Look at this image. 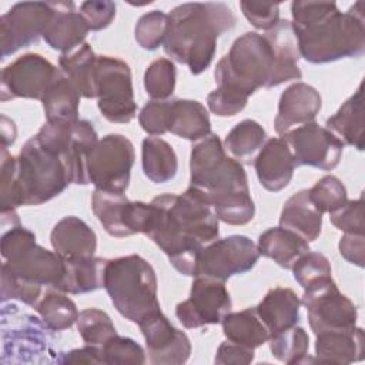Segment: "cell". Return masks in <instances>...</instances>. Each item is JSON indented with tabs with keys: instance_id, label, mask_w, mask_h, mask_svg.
Returning a JSON list of instances; mask_svg holds the SVG:
<instances>
[{
	"instance_id": "obj_1",
	"label": "cell",
	"mask_w": 365,
	"mask_h": 365,
	"mask_svg": "<svg viewBox=\"0 0 365 365\" xmlns=\"http://www.w3.org/2000/svg\"><path fill=\"white\" fill-rule=\"evenodd\" d=\"M151 207L144 234L164 251L180 274L195 277L202 248L220 234L212 207L192 187L182 194L154 197Z\"/></svg>"
},
{
	"instance_id": "obj_2",
	"label": "cell",
	"mask_w": 365,
	"mask_h": 365,
	"mask_svg": "<svg viewBox=\"0 0 365 365\" xmlns=\"http://www.w3.org/2000/svg\"><path fill=\"white\" fill-rule=\"evenodd\" d=\"M364 1L342 13L334 1H292L299 56L312 64L361 57L365 51Z\"/></svg>"
},
{
	"instance_id": "obj_3",
	"label": "cell",
	"mask_w": 365,
	"mask_h": 365,
	"mask_svg": "<svg viewBox=\"0 0 365 365\" xmlns=\"http://www.w3.org/2000/svg\"><path fill=\"white\" fill-rule=\"evenodd\" d=\"M190 187L212 207L218 220L230 225H245L255 214L242 164L225 154L218 135L210 134L191 150Z\"/></svg>"
},
{
	"instance_id": "obj_4",
	"label": "cell",
	"mask_w": 365,
	"mask_h": 365,
	"mask_svg": "<svg viewBox=\"0 0 365 365\" xmlns=\"http://www.w3.org/2000/svg\"><path fill=\"white\" fill-rule=\"evenodd\" d=\"M164 51L185 64L191 74L205 71L215 54L217 38L235 26V14L225 3H184L168 14Z\"/></svg>"
},
{
	"instance_id": "obj_5",
	"label": "cell",
	"mask_w": 365,
	"mask_h": 365,
	"mask_svg": "<svg viewBox=\"0 0 365 365\" xmlns=\"http://www.w3.org/2000/svg\"><path fill=\"white\" fill-rule=\"evenodd\" d=\"M16 158V208L44 204L73 184L64 157L44 145L36 135L24 143Z\"/></svg>"
},
{
	"instance_id": "obj_6",
	"label": "cell",
	"mask_w": 365,
	"mask_h": 365,
	"mask_svg": "<svg viewBox=\"0 0 365 365\" xmlns=\"http://www.w3.org/2000/svg\"><path fill=\"white\" fill-rule=\"evenodd\" d=\"M104 288L114 308L134 324L160 309L155 271L137 254L107 261Z\"/></svg>"
},
{
	"instance_id": "obj_7",
	"label": "cell",
	"mask_w": 365,
	"mask_h": 365,
	"mask_svg": "<svg viewBox=\"0 0 365 365\" xmlns=\"http://www.w3.org/2000/svg\"><path fill=\"white\" fill-rule=\"evenodd\" d=\"M275 54L265 34L247 31L231 46L214 70L217 87H224L245 97L258 88H271Z\"/></svg>"
},
{
	"instance_id": "obj_8",
	"label": "cell",
	"mask_w": 365,
	"mask_h": 365,
	"mask_svg": "<svg viewBox=\"0 0 365 365\" xmlns=\"http://www.w3.org/2000/svg\"><path fill=\"white\" fill-rule=\"evenodd\" d=\"M3 265L16 277L38 287H56L64 277L66 261L36 242L30 230L16 225L1 235Z\"/></svg>"
},
{
	"instance_id": "obj_9",
	"label": "cell",
	"mask_w": 365,
	"mask_h": 365,
	"mask_svg": "<svg viewBox=\"0 0 365 365\" xmlns=\"http://www.w3.org/2000/svg\"><path fill=\"white\" fill-rule=\"evenodd\" d=\"M134 145L123 134H107L87 157V178L97 190L125 192L134 165Z\"/></svg>"
},
{
	"instance_id": "obj_10",
	"label": "cell",
	"mask_w": 365,
	"mask_h": 365,
	"mask_svg": "<svg viewBox=\"0 0 365 365\" xmlns=\"http://www.w3.org/2000/svg\"><path fill=\"white\" fill-rule=\"evenodd\" d=\"M97 106L110 123L125 124L135 117L131 70L121 58L97 56Z\"/></svg>"
},
{
	"instance_id": "obj_11",
	"label": "cell",
	"mask_w": 365,
	"mask_h": 365,
	"mask_svg": "<svg viewBox=\"0 0 365 365\" xmlns=\"http://www.w3.org/2000/svg\"><path fill=\"white\" fill-rule=\"evenodd\" d=\"M301 304L308 311V322L315 335L327 331H349L356 327L358 309L338 289L332 277L305 288Z\"/></svg>"
},
{
	"instance_id": "obj_12",
	"label": "cell",
	"mask_w": 365,
	"mask_h": 365,
	"mask_svg": "<svg viewBox=\"0 0 365 365\" xmlns=\"http://www.w3.org/2000/svg\"><path fill=\"white\" fill-rule=\"evenodd\" d=\"M259 259L257 244L245 235L217 238L207 244L198 258L195 277L227 281L232 275L245 274Z\"/></svg>"
},
{
	"instance_id": "obj_13",
	"label": "cell",
	"mask_w": 365,
	"mask_h": 365,
	"mask_svg": "<svg viewBox=\"0 0 365 365\" xmlns=\"http://www.w3.org/2000/svg\"><path fill=\"white\" fill-rule=\"evenodd\" d=\"M53 16V1H23L11 6L0 17L1 58L37 43Z\"/></svg>"
},
{
	"instance_id": "obj_14",
	"label": "cell",
	"mask_w": 365,
	"mask_h": 365,
	"mask_svg": "<svg viewBox=\"0 0 365 365\" xmlns=\"http://www.w3.org/2000/svg\"><path fill=\"white\" fill-rule=\"evenodd\" d=\"M61 73L60 68L40 54L27 53L20 56L1 71V101L13 98L41 101L46 91Z\"/></svg>"
},
{
	"instance_id": "obj_15",
	"label": "cell",
	"mask_w": 365,
	"mask_h": 365,
	"mask_svg": "<svg viewBox=\"0 0 365 365\" xmlns=\"http://www.w3.org/2000/svg\"><path fill=\"white\" fill-rule=\"evenodd\" d=\"M231 297L224 281L195 277L190 298L177 304L175 317L188 329L221 324L231 311Z\"/></svg>"
},
{
	"instance_id": "obj_16",
	"label": "cell",
	"mask_w": 365,
	"mask_h": 365,
	"mask_svg": "<svg viewBox=\"0 0 365 365\" xmlns=\"http://www.w3.org/2000/svg\"><path fill=\"white\" fill-rule=\"evenodd\" d=\"M281 137L287 141L297 165L331 171L341 161L344 143L315 121L292 128Z\"/></svg>"
},
{
	"instance_id": "obj_17",
	"label": "cell",
	"mask_w": 365,
	"mask_h": 365,
	"mask_svg": "<svg viewBox=\"0 0 365 365\" xmlns=\"http://www.w3.org/2000/svg\"><path fill=\"white\" fill-rule=\"evenodd\" d=\"M138 325L151 364L181 365L188 361L191 355L190 338L185 332L177 329L161 309L147 315Z\"/></svg>"
},
{
	"instance_id": "obj_18",
	"label": "cell",
	"mask_w": 365,
	"mask_h": 365,
	"mask_svg": "<svg viewBox=\"0 0 365 365\" xmlns=\"http://www.w3.org/2000/svg\"><path fill=\"white\" fill-rule=\"evenodd\" d=\"M322 106L321 94L307 83L297 81L287 87L278 103V113L274 121L275 131L284 135L292 128L312 123Z\"/></svg>"
},
{
	"instance_id": "obj_19",
	"label": "cell",
	"mask_w": 365,
	"mask_h": 365,
	"mask_svg": "<svg viewBox=\"0 0 365 365\" xmlns=\"http://www.w3.org/2000/svg\"><path fill=\"white\" fill-rule=\"evenodd\" d=\"M297 164L282 137L267 140L254 158V168L259 184L272 192L284 190L292 180Z\"/></svg>"
},
{
	"instance_id": "obj_20",
	"label": "cell",
	"mask_w": 365,
	"mask_h": 365,
	"mask_svg": "<svg viewBox=\"0 0 365 365\" xmlns=\"http://www.w3.org/2000/svg\"><path fill=\"white\" fill-rule=\"evenodd\" d=\"M53 4L54 16L43 38L51 48L66 53L83 44L90 29L73 1H53Z\"/></svg>"
},
{
	"instance_id": "obj_21",
	"label": "cell",
	"mask_w": 365,
	"mask_h": 365,
	"mask_svg": "<svg viewBox=\"0 0 365 365\" xmlns=\"http://www.w3.org/2000/svg\"><path fill=\"white\" fill-rule=\"evenodd\" d=\"M53 250L64 259L93 257L97 250L96 232L78 217L61 218L51 230Z\"/></svg>"
},
{
	"instance_id": "obj_22",
	"label": "cell",
	"mask_w": 365,
	"mask_h": 365,
	"mask_svg": "<svg viewBox=\"0 0 365 365\" xmlns=\"http://www.w3.org/2000/svg\"><path fill=\"white\" fill-rule=\"evenodd\" d=\"M364 331L355 327L349 331H327L317 334L315 356L318 362L346 365L364 358Z\"/></svg>"
},
{
	"instance_id": "obj_23",
	"label": "cell",
	"mask_w": 365,
	"mask_h": 365,
	"mask_svg": "<svg viewBox=\"0 0 365 365\" xmlns=\"http://www.w3.org/2000/svg\"><path fill=\"white\" fill-rule=\"evenodd\" d=\"M275 54V70L271 87L289 80H301L302 73L298 67L299 50L292 24L288 20H279L275 27L265 33Z\"/></svg>"
},
{
	"instance_id": "obj_24",
	"label": "cell",
	"mask_w": 365,
	"mask_h": 365,
	"mask_svg": "<svg viewBox=\"0 0 365 365\" xmlns=\"http://www.w3.org/2000/svg\"><path fill=\"white\" fill-rule=\"evenodd\" d=\"M299 307L301 301L291 288L275 287L265 294L262 301L255 307V311L269 334L274 335L298 324Z\"/></svg>"
},
{
	"instance_id": "obj_25",
	"label": "cell",
	"mask_w": 365,
	"mask_h": 365,
	"mask_svg": "<svg viewBox=\"0 0 365 365\" xmlns=\"http://www.w3.org/2000/svg\"><path fill=\"white\" fill-rule=\"evenodd\" d=\"M168 133L190 141L208 137L212 133L207 108L197 100L175 98L170 101Z\"/></svg>"
},
{
	"instance_id": "obj_26",
	"label": "cell",
	"mask_w": 365,
	"mask_h": 365,
	"mask_svg": "<svg viewBox=\"0 0 365 365\" xmlns=\"http://www.w3.org/2000/svg\"><path fill=\"white\" fill-rule=\"evenodd\" d=\"M279 227L299 235L307 242L315 241L322 228V214L312 205L308 190L292 194L282 207Z\"/></svg>"
},
{
	"instance_id": "obj_27",
	"label": "cell",
	"mask_w": 365,
	"mask_h": 365,
	"mask_svg": "<svg viewBox=\"0 0 365 365\" xmlns=\"http://www.w3.org/2000/svg\"><path fill=\"white\" fill-rule=\"evenodd\" d=\"M60 70L84 98H97V56L88 43L61 53Z\"/></svg>"
},
{
	"instance_id": "obj_28",
	"label": "cell",
	"mask_w": 365,
	"mask_h": 365,
	"mask_svg": "<svg viewBox=\"0 0 365 365\" xmlns=\"http://www.w3.org/2000/svg\"><path fill=\"white\" fill-rule=\"evenodd\" d=\"M325 128L336 135L344 144L352 145L358 151L364 150V100L362 84L339 107V110L327 118Z\"/></svg>"
},
{
	"instance_id": "obj_29",
	"label": "cell",
	"mask_w": 365,
	"mask_h": 365,
	"mask_svg": "<svg viewBox=\"0 0 365 365\" xmlns=\"http://www.w3.org/2000/svg\"><path fill=\"white\" fill-rule=\"evenodd\" d=\"M64 261V277L56 287V289L66 294L77 295L104 288V271L108 259L93 255Z\"/></svg>"
},
{
	"instance_id": "obj_30",
	"label": "cell",
	"mask_w": 365,
	"mask_h": 365,
	"mask_svg": "<svg viewBox=\"0 0 365 365\" xmlns=\"http://www.w3.org/2000/svg\"><path fill=\"white\" fill-rule=\"evenodd\" d=\"M259 255H264L281 268L291 269L295 261L309 251V245L295 232L282 227H274L264 231L258 238Z\"/></svg>"
},
{
	"instance_id": "obj_31",
	"label": "cell",
	"mask_w": 365,
	"mask_h": 365,
	"mask_svg": "<svg viewBox=\"0 0 365 365\" xmlns=\"http://www.w3.org/2000/svg\"><path fill=\"white\" fill-rule=\"evenodd\" d=\"M221 325L222 332L228 341L252 349L268 342L271 336L268 328L258 317L255 307L237 312L230 311L222 318Z\"/></svg>"
},
{
	"instance_id": "obj_32",
	"label": "cell",
	"mask_w": 365,
	"mask_h": 365,
	"mask_svg": "<svg viewBox=\"0 0 365 365\" xmlns=\"http://www.w3.org/2000/svg\"><path fill=\"white\" fill-rule=\"evenodd\" d=\"M141 164L144 175L154 184L171 181L178 170L174 148L160 137H145L141 144Z\"/></svg>"
},
{
	"instance_id": "obj_33",
	"label": "cell",
	"mask_w": 365,
	"mask_h": 365,
	"mask_svg": "<svg viewBox=\"0 0 365 365\" xmlns=\"http://www.w3.org/2000/svg\"><path fill=\"white\" fill-rule=\"evenodd\" d=\"M80 94L73 83L61 73L41 98L47 121L74 123L78 120Z\"/></svg>"
},
{
	"instance_id": "obj_34",
	"label": "cell",
	"mask_w": 365,
	"mask_h": 365,
	"mask_svg": "<svg viewBox=\"0 0 365 365\" xmlns=\"http://www.w3.org/2000/svg\"><path fill=\"white\" fill-rule=\"evenodd\" d=\"M130 200L123 192L94 190L91 197V208L103 228L111 237H130L125 225V214Z\"/></svg>"
},
{
	"instance_id": "obj_35",
	"label": "cell",
	"mask_w": 365,
	"mask_h": 365,
	"mask_svg": "<svg viewBox=\"0 0 365 365\" xmlns=\"http://www.w3.org/2000/svg\"><path fill=\"white\" fill-rule=\"evenodd\" d=\"M34 308L50 331H64L73 327L80 314L74 301L58 289L44 292Z\"/></svg>"
},
{
	"instance_id": "obj_36",
	"label": "cell",
	"mask_w": 365,
	"mask_h": 365,
	"mask_svg": "<svg viewBox=\"0 0 365 365\" xmlns=\"http://www.w3.org/2000/svg\"><path fill=\"white\" fill-rule=\"evenodd\" d=\"M267 134L262 125L254 120H242L231 128L224 141V148L228 150L235 160L251 163V158L262 148Z\"/></svg>"
},
{
	"instance_id": "obj_37",
	"label": "cell",
	"mask_w": 365,
	"mask_h": 365,
	"mask_svg": "<svg viewBox=\"0 0 365 365\" xmlns=\"http://www.w3.org/2000/svg\"><path fill=\"white\" fill-rule=\"evenodd\" d=\"M268 344L272 355L284 364L297 365L309 361V338L302 327L294 325L279 331L269 336Z\"/></svg>"
},
{
	"instance_id": "obj_38",
	"label": "cell",
	"mask_w": 365,
	"mask_h": 365,
	"mask_svg": "<svg viewBox=\"0 0 365 365\" xmlns=\"http://www.w3.org/2000/svg\"><path fill=\"white\" fill-rule=\"evenodd\" d=\"M76 324L80 336L88 345L101 346L111 336L117 335V329L108 314L97 308L83 309Z\"/></svg>"
},
{
	"instance_id": "obj_39",
	"label": "cell",
	"mask_w": 365,
	"mask_h": 365,
	"mask_svg": "<svg viewBox=\"0 0 365 365\" xmlns=\"http://www.w3.org/2000/svg\"><path fill=\"white\" fill-rule=\"evenodd\" d=\"M175 66L171 60H154L144 73V88L151 100H168L175 88Z\"/></svg>"
},
{
	"instance_id": "obj_40",
	"label": "cell",
	"mask_w": 365,
	"mask_h": 365,
	"mask_svg": "<svg viewBox=\"0 0 365 365\" xmlns=\"http://www.w3.org/2000/svg\"><path fill=\"white\" fill-rule=\"evenodd\" d=\"M309 200L312 205L321 212H334L348 201L346 188L335 175H325L319 178L309 190Z\"/></svg>"
},
{
	"instance_id": "obj_41",
	"label": "cell",
	"mask_w": 365,
	"mask_h": 365,
	"mask_svg": "<svg viewBox=\"0 0 365 365\" xmlns=\"http://www.w3.org/2000/svg\"><path fill=\"white\" fill-rule=\"evenodd\" d=\"M168 14L160 10H153L143 14L135 23V41L144 50H157L164 44L168 31Z\"/></svg>"
},
{
	"instance_id": "obj_42",
	"label": "cell",
	"mask_w": 365,
	"mask_h": 365,
	"mask_svg": "<svg viewBox=\"0 0 365 365\" xmlns=\"http://www.w3.org/2000/svg\"><path fill=\"white\" fill-rule=\"evenodd\" d=\"M295 281L305 289L312 284H317L325 278L332 277V268L329 259L319 252L311 250L301 255L291 268Z\"/></svg>"
},
{
	"instance_id": "obj_43",
	"label": "cell",
	"mask_w": 365,
	"mask_h": 365,
	"mask_svg": "<svg viewBox=\"0 0 365 365\" xmlns=\"http://www.w3.org/2000/svg\"><path fill=\"white\" fill-rule=\"evenodd\" d=\"M104 364L108 365H143L145 364V352L134 339L120 336L118 334L111 336L101 345Z\"/></svg>"
},
{
	"instance_id": "obj_44",
	"label": "cell",
	"mask_w": 365,
	"mask_h": 365,
	"mask_svg": "<svg viewBox=\"0 0 365 365\" xmlns=\"http://www.w3.org/2000/svg\"><path fill=\"white\" fill-rule=\"evenodd\" d=\"M43 297V287L23 281L1 265V301L19 299L26 305L36 307Z\"/></svg>"
},
{
	"instance_id": "obj_45",
	"label": "cell",
	"mask_w": 365,
	"mask_h": 365,
	"mask_svg": "<svg viewBox=\"0 0 365 365\" xmlns=\"http://www.w3.org/2000/svg\"><path fill=\"white\" fill-rule=\"evenodd\" d=\"M168 100H151L141 108L138 114V123L147 134L157 137L168 133Z\"/></svg>"
},
{
	"instance_id": "obj_46",
	"label": "cell",
	"mask_w": 365,
	"mask_h": 365,
	"mask_svg": "<svg viewBox=\"0 0 365 365\" xmlns=\"http://www.w3.org/2000/svg\"><path fill=\"white\" fill-rule=\"evenodd\" d=\"M331 222L341 231L348 234H364V201L362 197L358 200H348L342 207L329 214Z\"/></svg>"
},
{
	"instance_id": "obj_47",
	"label": "cell",
	"mask_w": 365,
	"mask_h": 365,
	"mask_svg": "<svg viewBox=\"0 0 365 365\" xmlns=\"http://www.w3.org/2000/svg\"><path fill=\"white\" fill-rule=\"evenodd\" d=\"M241 11L245 19L258 30H271L279 21V4L265 1H241Z\"/></svg>"
},
{
	"instance_id": "obj_48",
	"label": "cell",
	"mask_w": 365,
	"mask_h": 365,
	"mask_svg": "<svg viewBox=\"0 0 365 365\" xmlns=\"http://www.w3.org/2000/svg\"><path fill=\"white\" fill-rule=\"evenodd\" d=\"M248 103V97L231 91L224 87H217L207 97V106L211 113L220 117H231L244 110Z\"/></svg>"
},
{
	"instance_id": "obj_49",
	"label": "cell",
	"mask_w": 365,
	"mask_h": 365,
	"mask_svg": "<svg viewBox=\"0 0 365 365\" xmlns=\"http://www.w3.org/2000/svg\"><path fill=\"white\" fill-rule=\"evenodd\" d=\"M17 158L1 147L0 154V207L1 212L14 211V180Z\"/></svg>"
},
{
	"instance_id": "obj_50",
	"label": "cell",
	"mask_w": 365,
	"mask_h": 365,
	"mask_svg": "<svg viewBox=\"0 0 365 365\" xmlns=\"http://www.w3.org/2000/svg\"><path fill=\"white\" fill-rule=\"evenodd\" d=\"M80 14L91 31H98L111 24L115 17V3L107 0H90L80 4Z\"/></svg>"
},
{
	"instance_id": "obj_51",
	"label": "cell",
	"mask_w": 365,
	"mask_h": 365,
	"mask_svg": "<svg viewBox=\"0 0 365 365\" xmlns=\"http://www.w3.org/2000/svg\"><path fill=\"white\" fill-rule=\"evenodd\" d=\"M254 349L231 342V341H225L222 342L215 354V364L218 365H230V364H235V365H241V364H250L254 361Z\"/></svg>"
},
{
	"instance_id": "obj_52",
	"label": "cell",
	"mask_w": 365,
	"mask_h": 365,
	"mask_svg": "<svg viewBox=\"0 0 365 365\" xmlns=\"http://www.w3.org/2000/svg\"><path fill=\"white\" fill-rule=\"evenodd\" d=\"M339 254L351 264L364 267L365 261V235L364 234H348L345 232L338 244Z\"/></svg>"
},
{
	"instance_id": "obj_53",
	"label": "cell",
	"mask_w": 365,
	"mask_h": 365,
	"mask_svg": "<svg viewBox=\"0 0 365 365\" xmlns=\"http://www.w3.org/2000/svg\"><path fill=\"white\" fill-rule=\"evenodd\" d=\"M58 364H104L101 346L88 345L77 349H71L68 352H63L60 358H57Z\"/></svg>"
},
{
	"instance_id": "obj_54",
	"label": "cell",
	"mask_w": 365,
	"mask_h": 365,
	"mask_svg": "<svg viewBox=\"0 0 365 365\" xmlns=\"http://www.w3.org/2000/svg\"><path fill=\"white\" fill-rule=\"evenodd\" d=\"M16 125L13 123V120H10L6 115H1V147L7 148L9 145H11L16 140Z\"/></svg>"
}]
</instances>
